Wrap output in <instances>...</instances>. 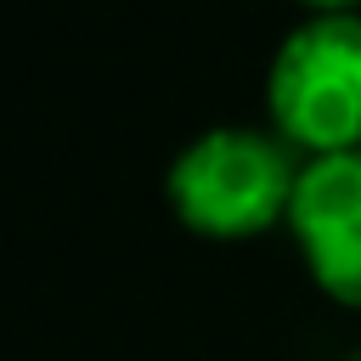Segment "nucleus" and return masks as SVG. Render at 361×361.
Listing matches in <instances>:
<instances>
[{
  "label": "nucleus",
  "instance_id": "obj_1",
  "mask_svg": "<svg viewBox=\"0 0 361 361\" xmlns=\"http://www.w3.org/2000/svg\"><path fill=\"white\" fill-rule=\"evenodd\" d=\"M305 152L259 124H214L192 135L169 164V209L186 231L209 243H248L288 226Z\"/></svg>",
  "mask_w": 361,
  "mask_h": 361
},
{
  "label": "nucleus",
  "instance_id": "obj_2",
  "mask_svg": "<svg viewBox=\"0 0 361 361\" xmlns=\"http://www.w3.org/2000/svg\"><path fill=\"white\" fill-rule=\"evenodd\" d=\"M271 130L305 158L361 147V17H305L265 68Z\"/></svg>",
  "mask_w": 361,
  "mask_h": 361
},
{
  "label": "nucleus",
  "instance_id": "obj_3",
  "mask_svg": "<svg viewBox=\"0 0 361 361\" xmlns=\"http://www.w3.org/2000/svg\"><path fill=\"white\" fill-rule=\"evenodd\" d=\"M288 237L310 282L333 305L361 310V147L305 158V175L288 209Z\"/></svg>",
  "mask_w": 361,
  "mask_h": 361
},
{
  "label": "nucleus",
  "instance_id": "obj_4",
  "mask_svg": "<svg viewBox=\"0 0 361 361\" xmlns=\"http://www.w3.org/2000/svg\"><path fill=\"white\" fill-rule=\"evenodd\" d=\"M305 17H361V0H299Z\"/></svg>",
  "mask_w": 361,
  "mask_h": 361
},
{
  "label": "nucleus",
  "instance_id": "obj_5",
  "mask_svg": "<svg viewBox=\"0 0 361 361\" xmlns=\"http://www.w3.org/2000/svg\"><path fill=\"white\" fill-rule=\"evenodd\" d=\"M350 361H361V350H355V355H350Z\"/></svg>",
  "mask_w": 361,
  "mask_h": 361
}]
</instances>
